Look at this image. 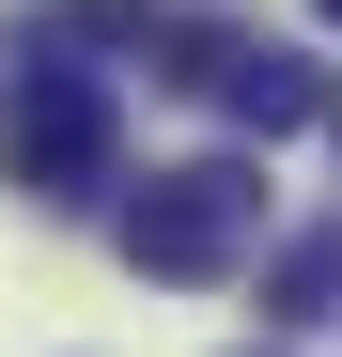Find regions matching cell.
Returning <instances> with one entry per match:
<instances>
[{
    "label": "cell",
    "instance_id": "obj_7",
    "mask_svg": "<svg viewBox=\"0 0 342 357\" xmlns=\"http://www.w3.org/2000/svg\"><path fill=\"white\" fill-rule=\"evenodd\" d=\"M327 140H342V93H327Z\"/></svg>",
    "mask_w": 342,
    "mask_h": 357
},
{
    "label": "cell",
    "instance_id": "obj_5",
    "mask_svg": "<svg viewBox=\"0 0 342 357\" xmlns=\"http://www.w3.org/2000/svg\"><path fill=\"white\" fill-rule=\"evenodd\" d=\"M342 311V233H296V249H265V326H311Z\"/></svg>",
    "mask_w": 342,
    "mask_h": 357
},
{
    "label": "cell",
    "instance_id": "obj_2",
    "mask_svg": "<svg viewBox=\"0 0 342 357\" xmlns=\"http://www.w3.org/2000/svg\"><path fill=\"white\" fill-rule=\"evenodd\" d=\"M125 264L140 280H171V295H202V280H234L249 249H265V171L249 155H171V171H140L125 187Z\"/></svg>",
    "mask_w": 342,
    "mask_h": 357
},
{
    "label": "cell",
    "instance_id": "obj_4",
    "mask_svg": "<svg viewBox=\"0 0 342 357\" xmlns=\"http://www.w3.org/2000/svg\"><path fill=\"white\" fill-rule=\"evenodd\" d=\"M16 47H156V0H31Z\"/></svg>",
    "mask_w": 342,
    "mask_h": 357
},
{
    "label": "cell",
    "instance_id": "obj_1",
    "mask_svg": "<svg viewBox=\"0 0 342 357\" xmlns=\"http://www.w3.org/2000/svg\"><path fill=\"white\" fill-rule=\"evenodd\" d=\"M109 155H125V109L78 47H16V78H0V171H16V202H94Z\"/></svg>",
    "mask_w": 342,
    "mask_h": 357
},
{
    "label": "cell",
    "instance_id": "obj_3",
    "mask_svg": "<svg viewBox=\"0 0 342 357\" xmlns=\"http://www.w3.org/2000/svg\"><path fill=\"white\" fill-rule=\"evenodd\" d=\"M202 109H234L249 140H296V125H327V78H311V63H280V47H249V31H234V47H218V78H202Z\"/></svg>",
    "mask_w": 342,
    "mask_h": 357
},
{
    "label": "cell",
    "instance_id": "obj_8",
    "mask_svg": "<svg viewBox=\"0 0 342 357\" xmlns=\"http://www.w3.org/2000/svg\"><path fill=\"white\" fill-rule=\"evenodd\" d=\"M265 357H280V342H265Z\"/></svg>",
    "mask_w": 342,
    "mask_h": 357
},
{
    "label": "cell",
    "instance_id": "obj_6",
    "mask_svg": "<svg viewBox=\"0 0 342 357\" xmlns=\"http://www.w3.org/2000/svg\"><path fill=\"white\" fill-rule=\"evenodd\" d=\"M311 16H327V31H342V0H311Z\"/></svg>",
    "mask_w": 342,
    "mask_h": 357
}]
</instances>
